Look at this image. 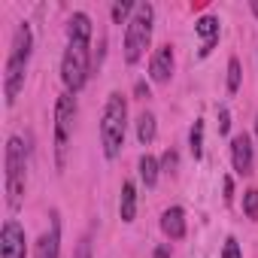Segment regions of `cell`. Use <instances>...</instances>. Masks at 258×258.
I'll return each instance as SVG.
<instances>
[{"label":"cell","instance_id":"obj_28","mask_svg":"<svg viewBox=\"0 0 258 258\" xmlns=\"http://www.w3.org/2000/svg\"><path fill=\"white\" fill-rule=\"evenodd\" d=\"M231 198H234V182L225 179V201H231Z\"/></svg>","mask_w":258,"mask_h":258},{"label":"cell","instance_id":"obj_8","mask_svg":"<svg viewBox=\"0 0 258 258\" xmlns=\"http://www.w3.org/2000/svg\"><path fill=\"white\" fill-rule=\"evenodd\" d=\"M149 76H152V82H158V85L170 82V76H173V49H170V46H158V49H155L152 64H149Z\"/></svg>","mask_w":258,"mask_h":258},{"label":"cell","instance_id":"obj_17","mask_svg":"<svg viewBox=\"0 0 258 258\" xmlns=\"http://www.w3.org/2000/svg\"><path fill=\"white\" fill-rule=\"evenodd\" d=\"M195 31H198V37H204V43H207V40H216V37H219V22H216L213 16H204V19H198Z\"/></svg>","mask_w":258,"mask_h":258},{"label":"cell","instance_id":"obj_3","mask_svg":"<svg viewBox=\"0 0 258 258\" xmlns=\"http://www.w3.org/2000/svg\"><path fill=\"white\" fill-rule=\"evenodd\" d=\"M152 4H137V13L134 19L127 22V31H124V61L127 64H137L152 40Z\"/></svg>","mask_w":258,"mask_h":258},{"label":"cell","instance_id":"obj_22","mask_svg":"<svg viewBox=\"0 0 258 258\" xmlns=\"http://www.w3.org/2000/svg\"><path fill=\"white\" fill-rule=\"evenodd\" d=\"M176 164H179V158H176V152H173V149H167V152H164V158H161V170H167V173H173V170H176Z\"/></svg>","mask_w":258,"mask_h":258},{"label":"cell","instance_id":"obj_15","mask_svg":"<svg viewBox=\"0 0 258 258\" xmlns=\"http://www.w3.org/2000/svg\"><path fill=\"white\" fill-rule=\"evenodd\" d=\"M158 170H161V164H158L152 155H143V158H140V176H143V182H146L149 188L158 182Z\"/></svg>","mask_w":258,"mask_h":258},{"label":"cell","instance_id":"obj_6","mask_svg":"<svg viewBox=\"0 0 258 258\" xmlns=\"http://www.w3.org/2000/svg\"><path fill=\"white\" fill-rule=\"evenodd\" d=\"M91 70V58H88V43H70L64 58H61V79L67 85V91H79L88 79Z\"/></svg>","mask_w":258,"mask_h":258},{"label":"cell","instance_id":"obj_25","mask_svg":"<svg viewBox=\"0 0 258 258\" xmlns=\"http://www.w3.org/2000/svg\"><path fill=\"white\" fill-rule=\"evenodd\" d=\"M134 91H137V97H140V100H146V97H149V85H146V82H137V85H134Z\"/></svg>","mask_w":258,"mask_h":258},{"label":"cell","instance_id":"obj_30","mask_svg":"<svg viewBox=\"0 0 258 258\" xmlns=\"http://www.w3.org/2000/svg\"><path fill=\"white\" fill-rule=\"evenodd\" d=\"M255 131H258V115H255Z\"/></svg>","mask_w":258,"mask_h":258},{"label":"cell","instance_id":"obj_12","mask_svg":"<svg viewBox=\"0 0 258 258\" xmlns=\"http://www.w3.org/2000/svg\"><path fill=\"white\" fill-rule=\"evenodd\" d=\"M67 37L70 43H91V19L85 13H76L67 25Z\"/></svg>","mask_w":258,"mask_h":258},{"label":"cell","instance_id":"obj_18","mask_svg":"<svg viewBox=\"0 0 258 258\" xmlns=\"http://www.w3.org/2000/svg\"><path fill=\"white\" fill-rule=\"evenodd\" d=\"M240 91V61L231 58L228 61V94H237Z\"/></svg>","mask_w":258,"mask_h":258},{"label":"cell","instance_id":"obj_24","mask_svg":"<svg viewBox=\"0 0 258 258\" xmlns=\"http://www.w3.org/2000/svg\"><path fill=\"white\" fill-rule=\"evenodd\" d=\"M73 258H91V243H88V240H82V243L76 246V252H73Z\"/></svg>","mask_w":258,"mask_h":258},{"label":"cell","instance_id":"obj_26","mask_svg":"<svg viewBox=\"0 0 258 258\" xmlns=\"http://www.w3.org/2000/svg\"><path fill=\"white\" fill-rule=\"evenodd\" d=\"M216 43H219V37H216V40H207V43L201 46V58H207V55L213 52V46H216Z\"/></svg>","mask_w":258,"mask_h":258},{"label":"cell","instance_id":"obj_20","mask_svg":"<svg viewBox=\"0 0 258 258\" xmlns=\"http://www.w3.org/2000/svg\"><path fill=\"white\" fill-rule=\"evenodd\" d=\"M131 13H137V7H134V4H127V0H118V4L112 7V22H115V25H121Z\"/></svg>","mask_w":258,"mask_h":258},{"label":"cell","instance_id":"obj_29","mask_svg":"<svg viewBox=\"0 0 258 258\" xmlns=\"http://www.w3.org/2000/svg\"><path fill=\"white\" fill-rule=\"evenodd\" d=\"M252 13H255V16H258V0H252Z\"/></svg>","mask_w":258,"mask_h":258},{"label":"cell","instance_id":"obj_4","mask_svg":"<svg viewBox=\"0 0 258 258\" xmlns=\"http://www.w3.org/2000/svg\"><path fill=\"white\" fill-rule=\"evenodd\" d=\"M73 118H76V100L70 91L58 97L55 106V164L58 170L67 167V149H70V134H73Z\"/></svg>","mask_w":258,"mask_h":258},{"label":"cell","instance_id":"obj_7","mask_svg":"<svg viewBox=\"0 0 258 258\" xmlns=\"http://www.w3.org/2000/svg\"><path fill=\"white\" fill-rule=\"evenodd\" d=\"M25 249H28L25 228L10 219L0 231V258H25Z\"/></svg>","mask_w":258,"mask_h":258},{"label":"cell","instance_id":"obj_19","mask_svg":"<svg viewBox=\"0 0 258 258\" xmlns=\"http://www.w3.org/2000/svg\"><path fill=\"white\" fill-rule=\"evenodd\" d=\"M243 213H246L249 219H258V188L243 191Z\"/></svg>","mask_w":258,"mask_h":258},{"label":"cell","instance_id":"obj_14","mask_svg":"<svg viewBox=\"0 0 258 258\" xmlns=\"http://www.w3.org/2000/svg\"><path fill=\"white\" fill-rule=\"evenodd\" d=\"M137 140H140L143 146H149V143L155 140V115H152V112H143V115L137 118Z\"/></svg>","mask_w":258,"mask_h":258},{"label":"cell","instance_id":"obj_23","mask_svg":"<svg viewBox=\"0 0 258 258\" xmlns=\"http://www.w3.org/2000/svg\"><path fill=\"white\" fill-rule=\"evenodd\" d=\"M228 131H231V112L219 109V134H228Z\"/></svg>","mask_w":258,"mask_h":258},{"label":"cell","instance_id":"obj_2","mask_svg":"<svg viewBox=\"0 0 258 258\" xmlns=\"http://www.w3.org/2000/svg\"><path fill=\"white\" fill-rule=\"evenodd\" d=\"M124 127H127V103L118 91H112L106 97L103 118H100V143H103V155L109 161L118 158V152L124 146Z\"/></svg>","mask_w":258,"mask_h":258},{"label":"cell","instance_id":"obj_10","mask_svg":"<svg viewBox=\"0 0 258 258\" xmlns=\"http://www.w3.org/2000/svg\"><path fill=\"white\" fill-rule=\"evenodd\" d=\"M58 249H61V222H58V213H55L52 216V231L37 240L34 258H58Z\"/></svg>","mask_w":258,"mask_h":258},{"label":"cell","instance_id":"obj_1","mask_svg":"<svg viewBox=\"0 0 258 258\" xmlns=\"http://www.w3.org/2000/svg\"><path fill=\"white\" fill-rule=\"evenodd\" d=\"M31 46H34L31 28H28V25H19V28H16V37H13V49H10L7 67H4L7 103H16V100H19V91L25 88V73H28V61H31Z\"/></svg>","mask_w":258,"mask_h":258},{"label":"cell","instance_id":"obj_21","mask_svg":"<svg viewBox=\"0 0 258 258\" xmlns=\"http://www.w3.org/2000/svg\"><path fill=\"white\" fill-rule=\"evenodd\" d=\"M222 258H243V252H240V243H237L234 237H228V240H225V249H222Z\"/></svg>","mask_w":258,"mask_h":258},{"label":"cell","instance_id":"obj_16","mask_svg":"<svg viewBox=\"0 0 258 258\" xmlns=\"http://www.w3.org/2000/svg\"><path fill=\"white\" fill-rule=\"evenodd\" d=\"M188 149H191V155H195V161L204 155V121L198 118L195 121V127H191V134H188Z\"/></svg>","mask_w":258,"mask_h":258},{"label":"cell","instance_id":"obj_5","mask_svg":"<svg viewBox=\"0 0 258 258\" xmlns=\"http://www.w3.org/2000/svg\"><path fill=\"white\" fill-rule=\"evenodd\" d=\"M25 170H28L25 143L19 137H10L7 143V201L13 210L22 204V195H25Z\"/></svg>","mask_w":258,"mask_h":258},{"label":"cell","instance_id":"obj_9","mask_svg":"<svg viewBox=\"0 0 258 258\" xmlns=\"http://www.w3.org/2000/svg\"><path fill=\"white\" fill-rule=\"evenodd\" d=\"M231 161H234V170L240 176H249L252 173V143L246 134H237L231 140Z\"/></svg>","mask_w":258,"mask_h":258},{"label":"cell","instance_id":"obj_11","mask_svg":"<svg viewBox=\"0 0 258 258\" xmlns=\"http://www.w3.org/2000/svg\"><path fill=\"white\" fill-rule=\"evenodd\" d=\"M161 231L170 237V240H182L185 237V213L179 207H170L161 213Z\"/></svg>","mask_w":258,"mask_h":258},{"label":"cell","instance_id":"obj_13","mask_svg":"<svg viewBox=\"0 0 258 258\" xmlns=\"http://www.w3.org/2000/svg\"><path fill=\"white\" fill-rule=\"evenodd\" d=\"M118 210H121V222H134V216H137V188H134V182H124L121 185V204H118Z\"/></svg>","mask_w":258,"mask_h":258},{"label":"cell","instance_id":"obj_27","mask_svg":"<svg viewBox=\"0 0 258 258\" xmlns=\"http://www.w3.org/2000/svg\"><path fill=\"white\" fill-rule=\"evenodd\" d=\"M155 258H170V246H167V243H161V246L155 249Z\"/></svg>","mask_w":258,"mask_h":258}]
</instances>
